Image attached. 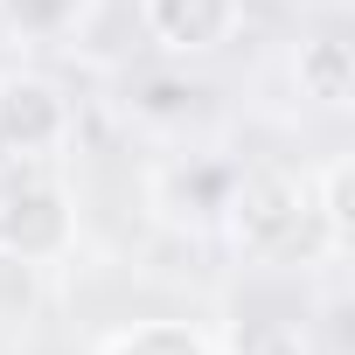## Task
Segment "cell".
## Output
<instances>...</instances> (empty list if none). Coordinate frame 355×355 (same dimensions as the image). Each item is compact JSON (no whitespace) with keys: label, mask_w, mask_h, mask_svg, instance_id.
<instances>
[{"label":"cell","mask_w":355,"mask_h":355,"mask_svg":"<svg viewBox=\"0 0 355 355\" xmlns=\"http://www.w3.org/2000/svg\"><path fill=\"white\" fill-rule=\"evenodd\" d=\"M139 28L160 42V56L196 63L244 35V0H139Z\"/></svg>","instance_id":"obj_4"},{"label":"cell","mask_w":355,"mask_h":355,"mask_svg":"<svg viewBox=\"0 0 355 355\" xmlns=\"http://www.w3.org/2000/svg\"><path fill=\"white\" fill-rule=\"evenodd\" d=\"M77 132V105L49 70H0V153L56 160Z\"/></svg>","instance_id":"obj_3"},{"label":"cell","mask_w":355,"mask_h":355,"mask_svg":"<svg viewBox=\"0 0 355 355\" xmlns=\"http://www.w3.org/2000/svg\"><path fill=\"white\" fill-rule=\"evenodd\" d=\"M293 84H300V98L341 112V105L355 98V49H348V35H334V28L306 35V42L293 49Z\"/></svg>","instance_id":"obj_5"},{"label":"cell","mask_w":355,"mask_h":355,"mask_svg":"<svg viewBox=\"0 0 355 355\" xmlns=\"http://www.w3.org/2000/svg\"><path fill=\"white\" fill-rule=\"evenodd\" d=\"M216 216H223L230 244H237L251 265L327 258V237H320V216H313L306 174H286V167H244V174H230Z\"/></svg>","instance_id":"obj_1"},{"label":"cell","mask_w":355,"mask_h":355,"mask_svg":"<svg viewBox=\"0 0 355 355\" xmlns=\"http://www.w3.org/2000/svg\"><path fill=\"white\" fill-rule=\"evenodd\" d=\"M98 355H216V341H209L196 320H174V313H160V320L112 327V334L98 341Z\"/></svg>","instance_id":"obj_6"},{"label":"cell","mask_w":355,"mask_h":355,"mask_svg":"<svg viewBox=\"0 0 355 355\" xmlns=\"http://www.w3.org/2000/svg\"><path fill=\"white\" fill-rule=\"evenodd\" d=\"M77 251V202L63 182L49 174H28V182H8L0 189V258L8 265H63Z\"/></svg>","instance_id":"obj_2"},{"label":"cell","mask_w":355,"mask_h":355,"mask_svg":"<svg viewBox=\"0 0 355 355\" xmlns=\"http://www.w3.org/2000/svg\"><path fill=\"white\" fill-rule=\"evenodd\" d=\"M348 153H327L313 174H306V189H313V216H320V237H327V265L348 258L355 244V216H348Z\"/></svg>","instance_id":"obj_8"},{"label":"cell","mask_w":355,"mask_h":355,"mask_svg":"<svg viewBox=\"0 0 355 355\" xmlns=\"http://www.w3.org/2000/svg\"><path fill=\"white\" fill-rule=\"evenodd\" d=\"M98 0H0V28L15 42H70Z\"/></svg>","instance_id":"obj_7"}]
</instances>
